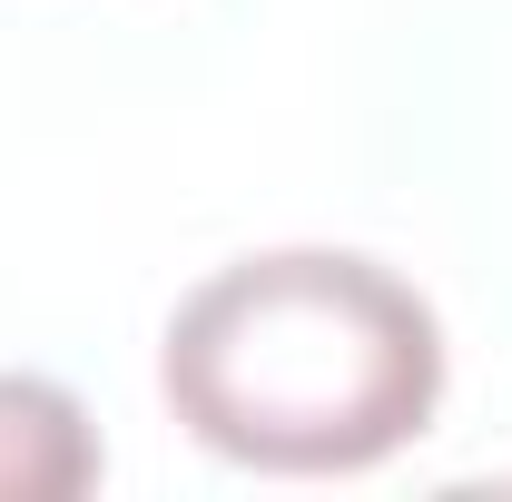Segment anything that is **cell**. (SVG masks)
I'll return each instance as SVG.
<instances>
[{
    "mask_svg": "<svg viewBox=\"0 0 512 502\" xmlns=\"http://www.w3.org/2000/svg\"><path fill=\"white\" fill-rule=\"evenodd\" d=\"M158 394L256 473H365L434 424L444 325L355 247H256L197 276L158 335Z\"/></svg>",
    "mask_w": 512,
    "mask_h": 502,
    "instance_id": "1",
    "label": "cell"
},
{
    "mask_svg": "<svg viewBox=\"0 0 512 502\" xmlns=\"http://www.w3.org/2000/svg\"><path fill=\"white\" fill-rule=\"evenodd\" d=\"M99 483V434L50 375H0V502H69Z\"/></svg>",
    "mask_w": 512,
    "mask_h": 502,
    "instance_id": "2",
    "label": "cell"
}]
</instances>
